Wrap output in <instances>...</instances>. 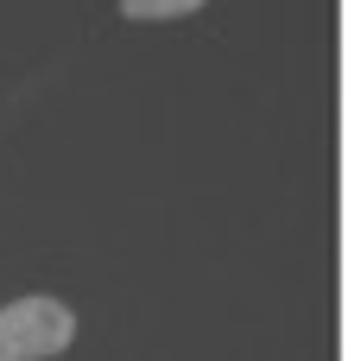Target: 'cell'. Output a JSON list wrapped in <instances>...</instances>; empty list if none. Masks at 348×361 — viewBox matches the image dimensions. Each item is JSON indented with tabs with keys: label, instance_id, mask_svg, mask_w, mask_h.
Here are the masks:
<instances>
[{
	"label": "cell",
	"instance_id": "6da1fadb",
	"mask_svg": "<svg viewBox=\"0 0 348 361\" xmlns=\"http://www.w3.org/2000/svg\"><path fill=\"white\" fill-rule=\"evenodd\" d=\"M76 336V317L63 298H13L0 311V361H44L63 355Z\"/></svg>",
	"mask_w": 348,
	"mask_h": 361
},
{
	"label": "cell",
	"instance_id": "7a4b0ae2",
	"mask_svg": "<svg viewBox=\"0 0 348 361\" xmlns=\"http://www.w3.org/2000/svg\"><path fill=\"white\" fill-rule=\"evenodd\" d=\"M203 0H120V13L127 19H184V13H197Z\"/></svg>",
	"mask_w": 348,
	"mask_h": 361
}]
</instances>
